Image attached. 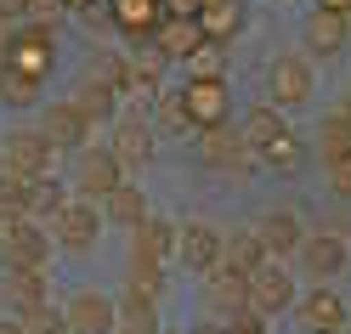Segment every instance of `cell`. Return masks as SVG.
<instances>
[{"mask_svg":"<svg viewBox=\"0 0 351 334\" xmlns=\"http://www.w3.org/2000/svg\"><path fill=\"white\" fill-rule=\"evenodd\" d=\"M261 165H272V170H300V142H295V130L261 153Z\"/></svg>","mask_w":351,"mask_h":334,"instance_id":"33","label":"cell"},{"mask_svg":"<svg viewBox=\"0 0 351 334\" xmlns=\"http://www.w3.org/2000/svg\"><path fill=\"white\" fill-rule=\"evenodd\" d=\"M328 193H335V198H351V159H335V165H328Z\"/></svg>","mask_w":351,"mask_h":334,"instance_id":"35","label":"cell"},{"mask_svg":"<svg viewBox=\"0 0 351 334\" xmlns=\"http://www.w3.org/2000/svg\"><path fill=\"white\" fill-rule=\"evenodd\" d=\"M62 6H80V12H91V6H97V0H62Z\"/></svg>","mask_w":351,"mask_h":334,"instance_id":"40","label":"cell"},{"mask_svg":"<svg viewBox=\"0 0 351 334\" xmlns=\"http://www.w3.org/2000/svg\"><path fill=\"white\" fill-rule=\"evenodd\" d=\"M0 243H6V215H0Z\"/></svg>","mask_w":351,"mask_h":334,"instance_id":"41","label":"cell"},{"mask_svg":"<svg viewBox=\"0 0 351 334\" xmlns=\"http://www.w3.org/2000/svg\"><path fill=\"white\" fill-rule=\"evenodd\" d=\"M182 108H187V119L199 125V130L227 125V85H221V80H187Z\"/></svg>","mask_w":351,"mask_h":334,"instance_id":"13","label":"cell"},{"mask_svg":"<svg viewBox=\"0 0 351 334\" xmlns=\"http://www.w3.org/2000/svg\"><path fill=\"white\" fill-rule=\"evenodd\" d=\"M0 334H29V329H23V318L12 311V318H0Z\"/></svg>","mask_w":351,"mask_h":334,"instance_id":"38","label":"cell"},{"mask_svg":"<svg viewBox=\"0 0 351 334\" xmlns=\"http://www.w3.org/2000/svg\"><path fill=\"white\" fill-rule=\"evenodd\" d=\"M261 243H267V255H289V250H300V215L295 210H267V215H261Z\"/></svg>","mask_w":351,"mask_h":334,"instance_id":"19","label":"cell"},{"mask_svg":"<svg viewBox=\"0 0 351 334\" xmlns=\"http://www.w3.org/2000/svg\"><path fill=\"white\" fill-rule=\"evenodd\" d=\"M62 318H69V334H114L119 329V306L97 295V289H80V295L62 306Z\"/></svg>","mask_w":351,"mask_h":334,"instance_id":"5","label":"cell"},{"mask_svg":"<svg viewBox=\"0 0 351 334\" xmlns=\"http://www.w3.org/2000/svg\"><path fill=\"white\" fill-rule=\"evenodd\" d=\"M232 323H238L232 334H261V323H255V311H238V318H232Z\"/></svg>","mask_w":351,"mask_h":334,"instance_id":"37","label":"cell"},{"mask_svg":"<svg viewBox=\"0 0 351 334\" xmlns=\"http://www.w3.org/2000/svg\"><path fill=\"white\" fill-rule=\"evenodd\" d=\"M0 176H6V153H0Z\"/></svg>","mask_w":351,"mask_h":334,"instance_id":"43","label":"cell"},{"mask_svg":"<svg viewBox=\"0 0 351 334\" xmlns=\"http://www.w3.org/2000/svg\"><path fill=\"white\" fill-rule=\"evenodd\" d=\"M97 232H102L97 204H91V198H69V204H62V215H57V238H62V250L85 255V250L97 243Z\"/></svg>","mask_w":351,"mask_h":334,"instance_id":"9","label":"cell"},{"mask_svg":"<svg viewBox=\"0 0 351 334\" xmlns=\"http://www.w3.org/2000/svg\"><path fill=\"white\" fill-rule=\"evenodd\" d=\"M17 318H23L29 334H69V318L51 311V306H29V311H17Z\"/></svg>","mask_w":351,"mask_h":334,"instance_id":"32","label":"cell"},{"mask_svg":"<svg viewBox=\"0 0 351 334\" xmlns=\"http://www.w3.org/2000/svg\"><path fill=\"white\" fill-rule=\"evenodd\" d=\"M346 334H351V329H346Z\"/></svg>","mask_w":351,"mask_h":334,"instance_id":"47","label":"cell"},{"mask_svg":"<svg viewBox=\"0 0 351 334\" xmlns=\"http://www.w3.org/2000/svg\"><path fill=\"white\" fill-rule=\"evenodd\" d=\"M221 238H227V232H215V227H204V221H193V227H182V243H176V261H182L193 278H204L210 266L221 261Z\"/></svg>","mask_w":351,"mask_h":334,"instance_id":"12","label":"cell"},{"mask_svg":"<svg viewBox=\"0 0 351 334\" xmlns=\"http://www.w3.org/2000/svg\"><path fill=\"white\" fill-rule=\"evenodd\" d=\"M0 295L12 300V311L46 306V266H6V278H0Z\"/></svg>","mask_w":351,"mask_h":334,"instance_id":"17","label":"cell"},{"mask_svg":"<svg viewBox=\"0 0 351 334\" xmlns=\"http://www.w3.org/2000/svg\"><path fill=\"white\" fill-rule=\"evenodd\" d=\"M187 62H193V80H221V62H227V57H221V46L210 40V46H204V51H193Z\"/></svg>","mask_w":351,"mask_h":334,"instance_id":"34","label":"cell"},{"mask_svg":"<svg viewBox=\"0 0 351 334\" xmlns=\"http://www.w3.org/2000/svg\"><path fill=\"white\" fill-rule=\"evenodd\" d=\"M295 300V278L283 272L278 261H267L261 272H250V311L255 318H272V311H283Z\"/></svg>","mask_w":351,"mask_h":334,"instance_id":"7","label":"cell"},{"mask_svg":"<svg viewBox=\"0 0 351 334\" xmlns=\"http://www.w3.org/2000/svg\"><path fill=\"white\" fill-rule=\"evenodd\" d=\"M300 329L306 334H346L351 329V311L335 289H312V295L300 300Z\"/></svg>","mask_w":351,"mask_h":334,"instance_id":"11","label":"cell"},{"mask_svg":"<svg viewBox=\"0 0 351 334\" xmlns=\"http://www.w3.org/2000/svg\"><path fill=\"white\" fill-rule=\"evenodd\" d=\"M91 114L74 102V97H62V102H51L46 108V119H40V130L51 136V147H85V136H91Z\"/></svg>","mask_w":351,"mask_h":334,"instance_id":"8","label":"cell"},{"mask_svg":"<svg viewBox=\"0 0 351 334\" xmlns=\"http://www.w3.org/2000/svg\"><path fill=\"white\" fill-rule=\"evenodd\" d=\"M62 204H69V193H62L51 176H40V187H34V210H29V215H34V221H57Z\"/></svg>","mask_w":351,"mask_h":334,"instance_id":"30","label":"cell"},{"mask_svg":"<svg viewBox=\"0 0 351 334\" xmlns=\"http://www.w3.org/2000/svg\"><path fill=\"white\" fill-rule=\"evenodd\" d=\"M108 221H119V227H142V221H147V193L142 187H114V193H108Z\"/></svg>","mask_w":351,"mask_h":334,"instance_id":"27","label":"cell"},{"mask_svg":"<svg viewBox=\"0 0 351 334\" xmlns=\"http://www.w3.org/2000/svg\"><path fill=\"white\" fill-rule=\"evenodd\" d=\"M199 6H210V0H199Z\"/></svg>","mask_w":351,"mask_h":334,"instance_id":"46","label":"cell"},{"mask_svg":"<svg viewBox=\"0 0 351 334\" xmlns=\"http://www.w3.org/2000/svg\"><path fill=\"white\" fill-rule=\"evenodd\" d=\"M199 159L215 165V170L250 176V170L261 165V153L244 142V130H232V125H210V130H204V142H199Z\"/></svg>","mask_w":351,"mask_h":334,"instance_id":"1","label":"cell"},{"mask_svg":"<svg viewBox=\"0 0 351 334\" xmlns=\"http://www.w3.org/2000/svg\"><path fill=\"white\" fill-rule=\"evenodd\" d=\"M346 114H351V91H346Z\"/></svg>","mask_w":351,"mask_h":334,"instance_id":"44","label":"cell"},{"mask_svg":"<svg viewBox=\"0 0 351 334\" xmlns=\"http://www.w3.org/2000/svg\"><path fill=\"white\" fill-rule=\"evenodd\" d=\"M238 130H244V142H250L255 153H267L272 142H283V136H289V125H283V114H278V108H250Z\"/></svg>","mask_w":351,"mask_h":334,"instance_id":"22","label":"cell"},{"mask_svg":"<svg viewBox=\"0 0 351 334\" xmlns=\"http://www.w3.org/2000/svg\"><path fill=\"white\" fill-rule=\"evenodd\" d=\"M159 295H147V289H125V295L114 300L119 306V329L130 334H159V306H153Z\"/></svg>","mask_w":351,"mask_h":334,"instance_id":"20","label":"cell"},{"mask_svg":"<svg viewBox=\"0 0 351 334\" xmlns=\"http://www.w3.org/2000/svg\"><path fill=\"white\" fill-rule=\"evenodd\" d=\"M204 300L221 311V318H238V311H250V272H238L232 261H215L204 272Z\"/></svg>","mask_w":351,"mask_h":334,"instance_id":"3","label":"cell"},{"mask_svg":"<svg viewBox=\"0 0 351 334\" xmlns=\"http://www.w3.org/2000/svg\"><path fill=\"white\" fill-rule=\"evenodd\" d=\"M136 243L165 261V255H176V243H182V227H170V221H159V215H147L142 227H136Z\"/></svg>","mask_w":351,"mask_h":334,"instance_id":"29","label":"cell"},{"mask_svg":"<svg viewBox=\"0 0 351 334\" xmlns=\"http://www.w3.org/2000/svg\"><path fill=\"white\" fill-rule=\"evenodd\" d=\"M34 97H40V80H29V74H12V69H6V80H0V102L29 108Z\"/></svg>","mask_w":351,"mask_h":334,"instance_id":"31","label":"cell"},{"mask_svg":"<svg viewBox=\"0 0 351 334\" xmlns=\"http://www.w3.org/2000/svg\"><path fill=\"white\" fill-rule=\"evenodd\" d=\"M300 266H306V278H335L346 266V232H306L300 238Z\"/></svg>","mask_w":351,"mask_h":334,"instance_id":"14","label":"cell"},{"mask_svg":"<svg viewBox=\"0 0 351 334\" xmlns=\"http://www.w3.org/2000/svg\"><path fill=\"white\" fill-rule=\"evenodd\" d=\"M199 29H204V40H215V46H221L227 34L244 29V12H238L232 0H210V6H199Z\"/></svg>","mask_w":351,"mask_h":334,"instance_id":"25","label":"cell"},{"mask_svg":"<svg viewBox=\"0 0 351 334\" xmlns=\"http://www.w3.org/2000/svg\"><path fill=\"white\" fill-rule=\"evenodd\" d=\"M114 23H119L130 40H142L147 29L159 34V0H119V6H114Z\"/></svg>","mask_w":351,"mask_h":334,"instance_id":"26","label":"cell"},{"mask_svg":"<svg viewBox=\"0 0 351 334\" xmlns=\"http://www.w3.org/2000/svg\"><path fill=\"white\" fill-rule=\"evenodd\" d=\"M165 261L153 255V250H142V243H130V289H147V295H159L165 289Z\"/></svg>","mask_w":351,"mask_h":334,"instance_id":"28","label":"cell"},{"mask_svg":"<svg viewBox=\"0 0 351 334\" xmlns=\"http://www.w3.org/2000/svg\"><path fill=\"white\" fill-rule=\"evenodd\" d=\"M0 153H6V165H17V170L46 176V165H51V136H46V130H12Z\"/></svg>","mask_w":351,"mask_h":334,"instance_id":"16","label":"cell"},{"mask_svg":"<svg viewBox=\"0 0 351 334\" xmlns=\"http://www.w3.org/2000/svg\"><path fill=\"white\" fill-rule=\"evenodd\" d=\"M272 102L278 108H300V102H312V69H306V57H272Z\"/></svg>","mask_w":351,"mask_h":334,"instance_id":"10","label":"cell"},{"mask_svg":"<svg viewBox=\"0 0 351 334\" xmlns=\"http://www.w3.org/2000/svg\"><path fill=\"white\" fill-rule=\"evenodd\" d=\"M74 187L85 198H108L114 187H125V165L114 147H80V165H74Z\"/></svg>","mask_w":351,"mask_h":334,"instance_id":"2","label":"cell"},{"mask_svg":"<svg viewBox=\"0 0 351 334\" xmlns=\"http://www.w3.org/2000/svg\"><path fill=\"white\" fill-rule=\"evenodd\" d=\"M114 334H130V329H114Z\"/></svg>","mask_w":351,"mask_h":334,"instance_id":"45","label":"cell"},{"mask_svg":"<svg viewBox=\"0 0 351 334\" xmlns=\"http://www.w3.org/2000/svg\"><path fill=\"white\" fill-rule=\"evenodd\" d=\"M0 250L12 255V266H46V255H51V232L40 227L34 215H12L6 221V243Z\"/></svg>","mask_w":351,"mask_h":334,"instance_id":"6","label":"cell"},{"mask_svg":"<svg viewBox=\"0 0 351 334\" xmlns=\"http://www.w3.org/2000/svg\"><path fill=\"white\" fill-rule=\"evenodd\" d=\"M6 69L12 74H29V80H46V69H51V23L17 29L12 51H6Z\"/></svg>","mask_w":351,"mask_h":334,"instance_id":"4","label":"cell"},{"mask_svg":"<svg viewBox=\"0 0 351 334\" xmlns=\"http://www.w3.org/2000/svg\"><path fill=\"white\" fill-rule=\"evenodd\" d=\"M153 40H159V51H165L170 62H187L193 51H204V46H210L204 29H199V12H193V17H170V23H159V34H153Z\"/></svg>","mask_w":351,"mask_h":334,"instance_id":"15","label":"cell"},{"mask_svg":"<svg viewBox=\"0 0 351 334\" xmlns=\"http://www.w3.org/2000/svg\"><path fill=\"white\" fill-rule=\"evenodd\" d=\"M317 153H323V165H335V159H351V114L340 108V114H328L317 125Z\"/></svg>","mask_w":351,"mask_h":334,"instance_id":"24","label":"cell"},{"mask_svg":"<svg viewBox=\"0 0 351 334\" xmlns=\"http://www.w3.org/2000/svg\"><path fill=\"white\" fill-rule=\"evenodd\" d=\"M0 80H6V57H0Z\"/></svg>","mask_w":351,"mask_h":334,"instance_id":"42","label":"cell"},{"mask_svg":"<svg viewBox=\"0 0 351 334\" xmlns=\"http://www.w3.org/2000/svg\"><path fill=\"white\" fill-rule=\"evenodd\" d=\"M114 153H119L125 170L147 165V159H153V130H147L142 119H119V130H114Z\"/></svg>","mask_w":351,"mask_h":334,"instance_id":"21","label":"cell"},{"mask_svg":"<svg viewBox=\"0 0 351 334\" xmlns=\"http://www.w3.org/2000/svg\"><path fill=\"white\" fill-rule=\"evenodd\" d=\"M221 261H232L238 272H261L272 255H267V243H261V232H227L221 238Z\"/></svg>","mask_w":351,"mask_h":334,"instance_id":"23","label":"cell"},{"mask_svg":"<svg viewBox=\"0 0 351 334\" xmlns=\"http://www.w3.org/2000/svg\"><path fill=\"white\" fill-rule=\"evenodd\" d=\"M346 12H328V6H317L312 17H306V51H317V57H335V51H346Z\"/></svg>","mask_w":351,"mask_h":334,"instance_id":"18","label":"cell"},{"mask_svg":"<svg viewBox=\"0 0 351 334\" xmlns=\"http://www.w3.org/2000/svg\"><path fill=\"white\" fill-rule=\"evenodd\" d=\"M317 6H328V12H346V17H351V0H317Z\"/></svg>","mask_w":351,"mask_h":334,"instance_id":"39","label":"cell"},{"mask_svg":"<svg viewBox=\"0 0 351 334\" xmlns=\"http://www.w3.org/2000/svg\"><path fill=\"white\" fill-rule=\"evenodd\" d=\"M12 40H17V29H12V17H6V12H0V57H6V51H12Z\"/></svg>","mask_w":351,"mask_h":334,"instance_id":"36","label":"cell"}]
</instances>
